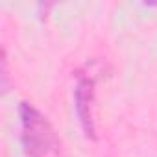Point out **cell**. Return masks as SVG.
Listing matches in <instances>:
<instances>
[{"label": "cell", "mask_w": 157, "mask_h": 157, "mask_svg": "<svg viewBox=\"0 0 157 157\" xmlns=\"http://www.w3.org/2000/svg\"><path fill=\"white\" fill-rule=\"evenodd\" d=\"M21 142L28 157H43L59 146L57 133L50 120L30 102L19 104Z\"/></svg>", "instance_id": "cell-1"}, {"label": "cell", "mask_w": 157, "mask_h": 157, "mask_svg": "<svg viewBox=\"0 0 157 157\" xmlns=\"http://www.w3.org/2000/svg\"><path fill=\"white\" fill-rule=\"evenodd\" d=\"M94 93H96V78L87 72L78 74V82L74 87V109L80 122L83 135L91 140H96V122H94Z\"/></svg>", "instance_id": "cell-2"}]
</instances>
